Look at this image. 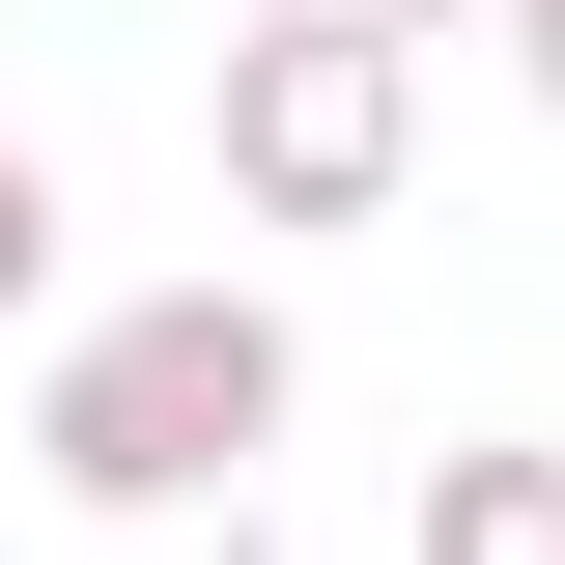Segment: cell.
Returning <instances> with one entry per match:
<instances>
[{"mask_svg": "<svg viewBox=\"0 0 565 565\" xmlns=\"http://www.w3.org/2000/svg\"><path fill=\"white\" fill-rule=\"evenodd\" d=\"M226 452H282V311L255 282H170V311L57 340V509H199Z\"/></svg>", "mask_w": 565, "mask_h": 565, "instance_id": "6da1fadb", "label": "cell"}, {"mask_svg": "<svg viewBox=\"0 0 565 565\" xmlns=\"http://www.w3.org/2000/svg\"><path fill=\"white\" fill-rule=\"evenodd\" d=\"M226 199L255 226H367L424 170V114H396V29H367V0H255V57H226Z\"/></svg>", "mask_w": 565, "mask_h": 565, "instance_id": "7a4b0ae2", "label": "cell"}, {"mask_svg": "<svg viewBox=\"0 0 565 565\" xmlns=\"http://www.w3.org/2000/svg\"><path fill=\"white\" fill-rule=\"evenodd\" d=\"M424 565H565V452L537 424H481V452L424 481Z\"/></svg>", "mask_w": 565, "mask_h": 565, "instance_id": "3957f363", "label": "cell"}, {"mask_svg": "<svg viewBox=\"0 0 565 565\" xmlns=\"http://www.w3.org/2000/svg\"><path fill=\"white\" fill-rule=\"evenodd\" d=\"M29 282H57V199H29V141H0V311H29Z\"/></svg>", "mask_w": 565, "mask_h": 565, "instance_id": "277c9868", "label": "cell"}, {"mask_svg": "<svg viewBox=\"0 0 565 565\" xmlns=\"http://www.w3.org/2000/svg\"><path fill=\"white\" fill-rule=\"evenodd\" d=\"M509 29H537V114H565V0H509Z\"/></svg>", "mask_w": 565, "mask_h": 565, "instance_id": "5b68a950", "label": "cell"}, {"mask_svg": "<svg viewBox=\"0 0 565 565\" xmlns=\"http://www.w3.org/2000/svg\"><path fill=\"white\" fill-rule=\"evenodd\" d=\"M367 29H481V0H367Z\"/></svg>", "mask_w": 565, "mask_h": 565, "instance_id": "8992f818", "label": "cell"}, {"mask_svg": "<svg viewBox=\"0 0 565 565\" xmlns=\"http://www.w3.org/2000/svg\"><path fill=\"white\" fill-rule=\"evenodd\" d=\"M226 29H255V0H226Z\"/></svg>", "mask_w": 565, "mask_h": 565, "instance_id": "52a82bcc", "label": "cell"}]
</instances>
